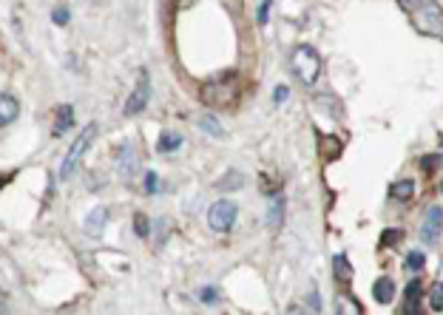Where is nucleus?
Wrapping results in <instances>:
<instances>
[{"label":"nucleus","mask_w":443,"mask_h":315,"mask_svg":"<svg viewBox=\"0 0 443 315\" xmlns=\"http://www.w3.org/2000/svg\"><path fill=\"white\" fill-rule=\"evenodd\" d=\"M145 190H148V193H154V190H156V174H154V171L145 176Z\"/></svg>","instance_id":"31"},{"label":"nucleus","mask_w":443,"mask_h":315,"mask_svg":"<svg viewBox=\"0 0 443 315\" xmlns=\"http://www.w3.org/2000/svg\"><path fill=\"white\" fill-rule=\"evenodd\" d=\"M202 103L207 108H230L233 103H236L239 96V80L233 74H225V77H216L211 83L202 85Z\"/></svg>","instance_id":"1"},{"label":"nucleus","mask_w":443,"mask_h":315,"mask_svg":"<svg viewBox=\"0 0 443 315\" xmlns=\"http://www.w3.org/2000/svg\"><path fill=\"white\" fill-rule=\"evenodd\" d=\"M282 216H285V199H282V196H273V202H270V213H267L270 227H278V225H282Z\"/></svg>","instance_id":"16"},{"label":"nucleus","mask_w":443,"mask_h":315,"mask_svg":"<svg viewBox=\"0 0 443 315\" xmlns=\"http://www.w3.org/2000/svg\"><path fill=\"white\" fill-rule=\"evenodd\" d=\"M54 116H57V123H54V134L60 136V134H65L68 128H72V123H74V108H72V105H60Z\"/></svg>","instance_id":"14"},{"label":"nucleus","mask_w":443,"mask_h":315,"mask_svg":"<svg viewBox=\"0 0 443 315\" xmlns=\"http://www.w3.org/2000/svg\"><path fill=\"white\" fill-rule=\"evenodd\" d=\"M239 216V207L233 205L230 199H219L211 205V210H207V225H211V230L216 233H227L233 227V222H236Z\"/></svg>","instance_id":"5"},{"label":"nucleus","mask_w":443,"mask_h":315,"mask_svg":"<svg viewBox=\"0 0 443 315\" xmlns=\"http://www.w3.org/2000/svg\"><path fill=\"white\" fill-rule=\"evenodd\" d=\"M136 233H139V236H148V219H143V216H136Z\"/></svg>","instance_id":"29"},{"label":"nucleus","mask_w":443,"mask_h":315,"mask_svg":"<svg viewBox=\"0 0 443 315\" xmlns=\"http://www.w3.org/2000/svg\"><path fill=\"white\" fill-rule=\"evenodd\" d=\"M148 100H151V80H148V71H143V74H139V80H136V88L131 91L128 103H125V108H123V114H125V116H136L139 111H145Z\"/></svg>","instance_id":"6"},{"label":"nucleus","mask_w":443,"mask_h":315,"mask_svg":"<svg viewBox=\"0 0 443 315\" xmlns=\"http://www.w3.org/2000/svg\"><path fill=\"white\" fill-rule=\"evenodd\" d=\"M179 145H182V136H179V134H162V139H159L156 148H159L162 154H168V151H176Z\"/></svg>","instance_id":"18"},{"label":"nucleus","mask_w":443,"mask_h":315,"mask_svg":"<svg viewBox=\"0 0 443 315\" xmlns=\"http://www.w3.org/2000/svg\"><path fill=\"white\" fill-rule=\"evenodd\" d=\"M437 165H440V156H437V154H429V156H424V171H429V174H432Z\"/></svg>","instance_id":"25"},{"label":"nucleus","mask_w":443,"mask_h":315,"mask_svg":"<svg viewBox=\"0 0 443 315\" xmlns=\"http://www.w3.org/2000/svg\"><path fill=\"white\" fill-rule=\"evenodd\" d=\"M290 68L305 85H316V80L321 77V57L313 45H296L290 54Z\"/></svg>","instance_id":"2"},{"label":"nucleus","mask_w":443,"mask_h":315,"mask_svg":"<svg viewBox=\"0 0 443 315\" xmlns=\"http://www.w3.org/2000/svg\"><path fill=\"white\" fill-rule=\"evenodd\" d=\"M333 273H336V281L338 284H349V281H353V264H349L347 261V256H336L333 258Z\"/></svg>","instance_id":"13"},{"label":"nucleus","mask_w":443,"mask_h":315,"mask_svg":"<svg viewBox=\"0 0 443 315\" xmlns=\"http://www.w3.org/2000/svg\"><path fill=\"white\" fill-rule=\"evenodd\" d=\"M401 241V230H387L384 238H381V247H389V245H398Z\"/></svg>","instance_id":"22"},{"label":"nucleus","mask_w":443,"mask_h":315,"mask_svg":"<svg viewBox=\"0 0 443 315\" xmlns=\"http://www.w3.org/2000/svg\"><path fill=\"white\" fill-rule=\"evenodd\" d=\"M418 3H421V0H398V6H401L404 12H415Z\"/></svg>","instance_id":"30"},{"label":"nucleus","mask_w":443,"mask_h":315,"mask_svg":"<svg viewBox=\"0 0 443 315\" xmlns=\"http://www.w3.org/2000/svg\"><path fill=\"white\" fill-rule=\"evenodd\" d=\"M199 298H202V301H207V304H211V301H216L219 296H216V289H214V287H205V289H202V296H199Z\"/></svg>","instance_id":"27"},{"label":"nucleus","mask_w":443,"mask_h":315,"mask_svg":"<svg viewBox=\"0 0 443 315\" xmlns=\"http://www.w3.org/2000/svg\"><path fill=\"white\" fill-rule=\"evenodd\" d=\"M372 296H375L378 304H389L395 298V281L389 276L375 278V284H372Z\"/></svg>","instance_id":"10"},{"label":"nucleus","mask_w":443,"mask_h":315,"mask_svg":"<svg viewBox=\"0 0 443 315\" xmlns=\"http://www.w3.org/2000/svg\"><path fill=\"white\" fill-rule=\"evenodd\" d=\"M242 182H245V176H242L239 171H230V174L222 176V182H219L216 187H219V190H236V187H242Z\"/></svg>","instance_id":"17"},{"label":"nucleus","mask_w":443,"mask_h":315,"mask_svg":"<svg viewBox=\"0 0 443 315\" xmlns=\"http://www.w3.org/2000/svg\"><path fill=\"white\" fill-rule=\"evenodd\" d=\"M52 17H54V23H57V26H65V23H68V9H65V6H57Z\"/></svg>","instance_id":"23"},{"label":"nucleus","mask_w":443,"mask_h":315,"mask_svg":"<svg viewBox=\"0 0 443 315\" xmlns=\"http://www.w3.org/2000/svg\"><path fill=\"white\" fill-rule=\"evenodd\" d=\"M336 309H338L341 315H344V312H356V315H361V312H364V307H361L358 301H353V298H341Z\"/></svg>","instance_id":"21"},{"label":"nucleus","mask_w":443,"mask_h":315,"mask_svg":"<svg viewBox=\"0 0 443 315\" xmlns=\"http://www.w3.org/2000/svg\"><path fill=\"white\" fill-rule=\"evenodd\" d=\"M429 307H432L435 312L443 309V284H440V281H435L432 289H429Z\"/></svg>","instance_id":"19"},{"label":"nucleus","mask_w":443,"mask_h":315,"mask_svg":"<svg viewBox=\"0 0 443 315\" xmlns=\"http://www.w3.org/2000/svg\"><path fill=\"white\" fill-rule=\"evenodd\" d=\"M389 193H392L395 199L406 202V199H412V193H415V182H412V179H401V182H395V185L389 187Z\"/></svg>","instance_id":"15"},{"label":"nucleus","mask_w":443,"mask_h":315,"mask_svg":"<svg viewBox=\"0 0 443 315\" xmlns=\"http://www.w3.org/2000/svg\"><path fill=\"white\" fill-rule=\"evenodd\" d=\"M9 179H12V176H0V187H3V185H6Z\"/></svg>","instance_id":"32"},{"label":"nucleus","mask_w":443,"mask_h":315,"mask_svg":"<svg viewBox=\"0 0 443 315\" xmlns=\"http://www.w3.org/2000/svg\"><path fill=\"white\" fill-rule=\"evenodd\" d=\"M270 3H273V0H262V6H259V23H267V14H270Z\"/></svg>","instance_id":"26"},{"label":"nucleus","mask_w":443,"mask_h":315,"mask_svg":"<svg viewBox=\"0 0 443 315\" xmlns=\"http://www.w3.org/2000/svg\"><path fill=\"white\" fill-rule=\"evenodd\" d=\"M202 128L211 131V134H222V128H219V123H216L214 116H205V119H202Z\"/></svg>","instance_id":"24"},{"label":"nucleus","mask_w":443,"mask_h":315,"mask_svg":"<svg viewBox=\"0 0 443 315\" xmlns=\"http://www.w3.org/2000/svg\"><path fill=\"white\" fill-rule=\"evenodd\" d=\"M20 114V103L14 100L12 94H0V128L3 125H12Z\"/></svg>","instance_id":"9"},{"label":"nucleus","mask_w":443,"mask_h":315,"mask_svg":"<svg viewBox=\"0 0 443 315\" xmlns=\"http://www.w3.org/2000/svg\"><path fill=\"white\" fill-rule=\"evenodd\" d=\"M415 29L426 34V37H440L443 32V12H440V3H435V0H421L415 9Z\"/></svg>","instance_id":"4"},{"label":"nucleus","mask_w":443,"mask_h":315,"mask_svg":"<svg viewBox=\"0 0 443 315\" xmlns=\"http://www.w3.org/2000/svg\"><path fill=\"white\" fill-rule=\"evenodd\" d=\"M318 151H321V156L327 159V162H333V159H338V156H341V151H344V142H341L338 136H321V142H318Z\"/></svg>","instance_id":"12"},{"label":"nucleus","mask_w":443,"mask_h":315,"mask_svg":"<svg viewBox=\"0 0 443 315\" xmlns=\"http://www.w3.org/2000/svg\"><path fill=\"white\" fill-rule=\"evenodd\" d=\"M440 222H443V210L435 205L426 216V222H424V230H421V238L426 241V245H435L437 236H440Z\"/></svg>","instance_id":"8"},{"label":"nucleus","mask_w":443,"mask_h":315,"mask_svg":"<svg viewBox=\"0 0 443 315\" xmlns=\"http://www.w3.org/2000/svg\"><path fill=\"white\" fill-rule=\"evenodd\" d=\"M424 264H426V256H424V253H418V250H415V253H409V256H406V270H409V273L424 270Z\"/></svg>","instance_id":"20"},{"label":"nucleus","mask_w":443,"mask_h":315,"mask_svg":"<svg viewBox=\"0 0 443 315\" xmlns=\"http://www.w3.org/2000/svg\"><path fill=\"white\" fill-rule=\"evenodd\" d=\"M287 96H290V91H287L285 85H278V88H276V94H273V100H276V103H285Z\"/></svg>","instance_id":"28"},{"label":"nucleus","mask_w":443,"mask_h":315,"mask_svg":"<svg viewBox=\"0 0 443 315\" xmlns=\"http://www.w3.org/2000/svg\"><path fill=\"white\" fill-rule=\"evenodd\" d=\"M421 296H424V287H421V281L418 278H412L409 284H406V304H404V312L406 315H415L418 312V304H421Z\"/></svg>","instance_id":"11"},{"label":"nucleus","mask_w":443,"mask_h":315,"mask_svg":"<svg viewBox=\"0 0 443 315\" xmlns=\"http://www.w3.org/2000/svg\"><path fill=\"white\" fill-rule=\"evenodd\" d=\"M94 136H97V125H94V123H88V125H85V128L77 134L74 145H72V148H68V154H65V159H63V165H60V179H72V176H74L77 165H80L83 154L88 151V145L94 142Z\"/></svg>","instance_id":"3"},{"label":"nucleus","mask_w":443,"mask_h":315,"mask_svg":"<svg viewBox=\"0 0 443 315\" xmlns=\"http://www.w3.org/2000/svg\"><path fill=\"white\" fill-rule=\"evenodd\" d=\"M105 222H108V207H94V210L88 213V219L83 222L85 236L100 238V236H103V230H105Z\"/></svg>","instance_id":"7"}]
</instances>
